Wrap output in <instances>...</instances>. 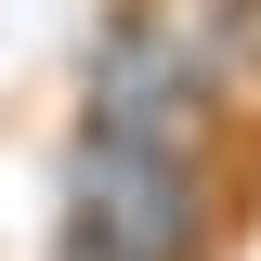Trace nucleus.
I'll use <instances>...</instances> for the list:
<instances>
[{
    "label": "nucleus",
    "mask_w": 261,
    "mask_h": 261,
    "mask_svg": "<svg viewBox=\"0 0 261 261\" xmlns=\"http://www.w3.org/2000/svg\"><path fill=\"white\" fill-rule=\"evenodd\" d=\"M65 235L105 248V261H209L222 248V144L79 118V144H65Z\"/></svg>",
    "instance_id": "1"
},
{
    "label": "nucleus",
    "mask_w": 261,
    "mask_h": 261,
    "mask_svg": "<svg viewBox=\"0 0 261 261\" xmlns=\"http://www.w3.org/2000/svg\"><path fill=\"white\" fill-rule=\"evenodd\" d=\"M53 261H105V248H79V235H53Z\"/></svg>",
    "instance_id": "2"
}]
</instances>
